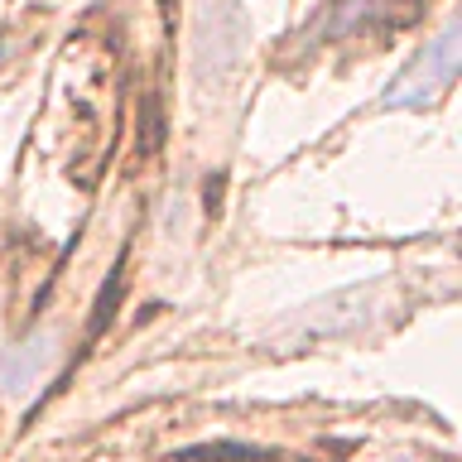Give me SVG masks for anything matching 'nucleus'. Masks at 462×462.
<instances>
[{
    "label": "nucleus",
    "mask_w": 462,
    "mask_h": 462,
    "mask_svg": "<svg viewBox=\"0 0 462 462\" xmlns=\"http://www.w3.org/2000/svg\"><path fill=\"white\" fill-rule=\"evenodd\" d=\"M457 78V24H448L439 39H429L414 53V63L395 78V87L385 92V106H410L424 111L429 101H439Z\"/></svg>",
    "instance_id": "1"
}]
</instances>
